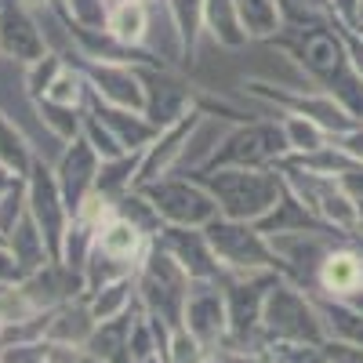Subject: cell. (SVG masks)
<instances>
[{
  "label": "cell",
  "mask_w": 363,
  "mask_h": 363,
  "mask_svg": "<svg viewBox=\"0 0 363 363\" xmlns=\"http://www.w3.org/2000/svg\"><path fill=\"white\" fill-rule=\"evenodd\" d=\"M37 160H40V149L33 145V138H29L15 120L0 109V164L8 167L11 178L26 182Z\"/></svg>",
  "instance_id": "603a6c76"
},
{
  "label": "cell",
  "mask_w": 363,
  "mask_h": 363,
  "mask_svg": "<svg viewBox=\"0 0 363 363\" xmlns=\"http://www.w3.org/2000/svg\"><path fill=\"white\" fill-rule=\"evenodd\" d=\"M316 4H320V8H327V0H316Z\"/></svg>",
  "instance_id": "6f0895ef"
},
{
  "label": "cell",
  "mask_w": 363,
  "mask_h": 363,
  "mask_svg": "<svg viewBox=\"0 0 363 363\" xmlns=\"http://www.w3.org/2000/svg\"><path fill=\"white\" fill-rule=\"evenodd\" d=\"M22 215H26V182H15V186L0 193V240L15 229Z\"/></svg>",
  "instance_id": "74e56055"
},
{
  "label": "cell",
  "mask_w": 363,
  "mask_h": 363,
  "mask_svg": "<svg viewBox=\"0 0 363 363\" xmlns=\"http://www.w3.org/2000/svg\"><path fill=\"white\" fill-rule=\"evenodd\" d=\"M277 116V124L284 131V142H287V157H309L316 153V149L330 145L335 138H330L316 120L309 116H298V113H272Z\"/></svg>",
  "instance_id": "83f0119b"
},
{
  "label": "cell",
  "mask_w": 363,
  "mask_h": 363,
  "mask_svg": "<svg viewBox=\"0 0 363 363\" xmlns=\"http://www.w3.org/2000/svg\"><path fill=\"white\" fill-rule=\"evenodd\" d=\"M200 124H203V113H200V109H189V113H182L178 120H171V124H164V128L157 131V138L138 153L135 189L149 186V182H157V178H164V174L182 171V164H186V153H189V145H193V135L200 131Z\"/></svg>",
  "instance_id": "8fae6325"
},
{
  "label": "cell",
  "mask_w": 363,
  "mask_h": 363,
  "mask_svg": "<svg viewBox=\"0 0 363 363\" xmlns=\"http://www.w3.org/2000/svg\"><path fill=\"white\" fill-rule=\"evenodd\" d=\"M33 102H51V106H62V109H87V80L84 73L66 58V66L55 73V80L48 84V91Z\"/></svg>",
  "instance_id": "4dcf8cb0"
},
{
  "label": "cell",
  "mask_w": 363,
  "mask_h": 363,
  "mask_svg": "<svg viewBox=\"0 0 363 363\" xmlns=\"http://www.w3.org/2000/svg\"><path fill=\"white\" fill-rule=\"evenodd\" d=\"M203 37L225 51H240L251 44L240 26L236 0H203Z\"/></svg>",
  "instance_id": "cb8c5ba5"
},
{
  "label": "cell",
  "mask_w": 363,
  "mask_h": 363,
  "mask_svg": "<svg viewBox=\"0 0 363 363\" xmlns=\"http://www.w3.org/2000/svg\"><path fill=\"white\" fill-rule=\"evenodd\" d=\"M15 182H18V178H11V174H8V167L0 164V193H4L8 186H15Z\"/></svg>",
  "instance_id": "681fc988"
},
{
  "label": "cell",
  "mask_w": 363,
  "mask_h": 363,
  "mask_svg": "<svg viewBox=\"0 0 363 363\" xmlns=\"http://www.w3.org/2000/svg\"><path fill=\"white\" fill-rule=\"evenodd\" d=\"M203 236L211 244L222 277H244V272H280V262L272 255L269 236L251 225V222H236V218H215L203 225Z\"/></svg>",
  "instance_id": "8992f818"
},
{
  "label": "cell",
  "mask_w": 363,
  "mask_h": 363,
  "mask_svg": "<svg viewBox=\"0 0 363 363\" xmlns=\"http://www.w3.org/2000/svg\"><path fill=\"white\" fill-rule=\"evenodd\" d=\"M327 363H363V349L342 345V342H327Z\"/></svg>",
  "instance_id": "ee69618b"
},
{
  "label": "cell",
  "mask_w": 363,
  "mask_h": 363,
  "mask_svg": "<svg viewBox=\"0 0 363 363\" xmlns=\"http://www.w3.org/2000/svg\"><path fill=\"white\" fill-rule=\"evenodd\" d=\"M284 157H287L284 131L277 116L269 113V116H251V120H240V124H229L203 167H277Z\"/></svg>",
  "instance_id": "5b68a950"
},
{
  "label": "cell",
  "mask_w": 363,
  "mask_h": 363,
  "mask_svg": "<svg viewBox=\"0 0 363 363\" xmlns=\"http://www.w3.org/2000/svg\"><path fill=\"white\" fill-rule=\"evenodd\" d=\"M359 26H363V0H359Z\"/></svg>",
  "instance_id": "11a10c76"
},
{
  "label": "cell",
  "mask_w": 363,
  "mask_h": 363,
  "mask_svg": "<svg viewBox=\"0 0 363 363\" xmlns=\"http://www.w3.org/2000/svg\"><path fill=\"white\" fill-rule=\"evenodd\" d=\"M22 8H29L33 15H44V11H51L55 8V0H18Z\"/></svg>",
  "instance_id": "c3c4849f"
},
{
  "label": "cell",
  "mask_w": 363,
  "mask_h": 363,
  "mask_svg": "<svg viewBox=\"0 0 363 363\" xmlns=\"http://www.w3.org/2000/svg\"><path fill=\"white\" fill-rule=\"evenodd\" d=\"M229 363H272L265 356V349H251V352H222Z\"/></svg>",
  "instance_id": "7dc6e473"
},
{
  "label": "cell",
  "mask_w": 363,
  "mask_h": 363,
  "mask_svg": "<svg viewBox=\"0 0 363 363\" xmlns=\"http://www.w3.org/2000/svg\"><path fill=\"white\" fill-rule=\"evenodd\" d=\"M335 145L342 149V153H345L349 160L363 164V120H356V124H352L349 131H342V135L335 138Z\"/></svg>",
  "instance_id": "ab89813d"
},
{
  "label": "cell",
  "mask_w": 363,
  "mask_h": 363,
  "mask_svg": "<svg viewBox=\"0 0 363 363\" xmlns=\"http://www.w3.org/2000/svg\"><path fill=\"white\" fill-rule=\"evenodd\" d=\"M215 352H211L200 338H193L186 327H174L171 335H167V345H164V363H203L211 359Z\"/></svg>",
  "instance_id": "d590c367"
},
{
  "label": "cell",
  "mask_w": 363,
  "mask_h": 363,
  "mask_svg": "<svg viewBox=\"0 0 363 363\" xmlns=\"http://www.w3.org/2000/svg\"><path fill=\"white\" fill-rule=\"evenodd\" d=\"M320 222L313 218V211L301 203L291 189L280 196V203L269 211V215L258 222V229L265 233V236H277V233H298V229H316Z\"/></svg>",
  "instance_id": "f546056e"
},
{
  "label": "cell",
  "mask_w": 363,
  "mask_h": 363,
  "mask_svg": "<svg viewBox=\"0 0 363 363\" xmlns=\"http://www.w3.org/2000/svg\"><path fill=\"white\" fill-rule=\"evenodd\" d=\"M87 109L106 120V128L116 135V142L128 149V153H142V149L157 138V124L149 120L145 113L138 109H124V106H109V102H99V99H87Z\"/></svg>",
  "instance_id": "ffe728a7"
},
{
  "label": "cell",
  "mask_w": 363,
  "mask_h": 363,
  "mask_svg": "<svg viewBox=\"0 0 363 363\" xmlns=\"http://www.w3.org/2000/svg\"><path fill=\"white\" fill-rule=\"evenodd\" d=\"M0 247H4V240H0Z\"/></svg>",
  "instance_id": "94428289"
},
{
  "label": "cell",
  "mask_w": 363,
  "mask_h": 363,
  "mask_svg": "<svg viewBox=\"0 0 363 363\" xmlns=\"http://www.w3.org/2000/svg\"><path fill=\"white\" fill-rule=\"evenodd\" d=\"M48 51L55 48L48 40L40 15L22 8L18 0H0V55H4V62L26 69V66L40 62Z\"/></svg>",
  "instance_id": "4fadbf2b"
},
{
  "label": "cell",
  "mask_w": 363,
  "mask_h": 363,
  "mask_svg": "<svg viewBox=\"0 0 363 363\" xmlns=\"http://www.w3.org/2000/svg\"><path fill=\"white\" fill-rule=\"evenodd\" d=\"M66 66V55L62 51H48L40 62H33V66H26L22 69V87H26V99L33 102V99H40L44 91H48V84L55 80V73Z\"/></svg>",
  "instance_id": "8d00e7d4"
},
{
  "label": "cell",
  "mask_w": 363,
  "mask_h": 363,
  "mask_svg": "<svg viewBox=\"0 0 363 363\" xmlns=\"http://www.w3.org/2000/svg\"><path fill=\"white\" fill-rule=\"evenodd\" d=\"M87 363H102V359H95V356H87Z\"/></svg>",
  "instance_id": "9f6ffc18"
},
{
  "label": "cell",
  "mask_w": 363,
  "mask_h": 363,
  "mask_svg": "<svg viewBox=\"0 0 363 363\" xmlns=\"http://www.w3.org/2000/svg\"><path fill=\"white\" fill-rule=\"evenodd\" d=\"M48 342H22V345H4L0 363H44Z\"/></svg>",
  "instance_id": "f35d334b"
},
{
  "label": "cell",
  "mask_w": 363,
  "mask_h": 363,
  "mask_svg": "<svg viewBox=\"0 0 363 363\" xmlns=\"http://www.w3.org/2000/svg\"><path fill=\"white\" fill-rule=\"evenodd\" d=\"M327 15L338 26H359V0H327Z\"/></svg>",
  "instance_id": "b9f144b4"
},
{
  "label": "cell",
  "mask_w": 363,
  "mask_h": 363,
  "mask_svg": "<svg viewBox=\"0 0 363 363\" xmlns=\"http://www.w3.org/2000/svg\"><path fill=\"white\" fill-rule=\"evenodd\" d=\"M84 298H87V306H91V313H95L99 323L120 320L138 306V284H135V277H120V280H109L95 291H87Z\"/></svg>",
  "instance_id": "4316f807"
},
{
  "label": "cell",
  "mask_w": 363,
  "mask_h": 363,
  "mask_svg": "<svg viewBox=\"0 0 363 363\" xmlns=\"http://www.w3.org/2000/svg\"><path fill=\"white\" fill-rule=\"evenodd\" d=\"M203 182V189L215 196L218 215L258 225L287 193L280 167H203L189 171Z\"/></svg>",
  "instance_id": "7a4b0ae2"
},
{
  "label": "cell",
  "mask_w": 363,
  "mask_h": 363,
  "mask_svg": "<svg viewBox=\"0 0 363 363\" xmlns=\"http://www.w3.org/2000/svg\"><path fill=\"white\" fill-rule=\"evenodd\" d=\"M44 363H87V349H73V345H55V342H48Z\"/></svg>",
  "instance_id": "7bdbcfd3"
},
{
  "label": "cell",
  "mask_w": 363,
  "mask_h": 363,
  "mask_svg": "<svg viewBox=\"0 0 363 363\" xmlns=\"http://www.w3.org/2000/svg\"><path fill=\"white\" fill-rule=\"evenodd\" d=\"M95 327H99V320H95V313H91L87 298L80 294V298H73V301H66V306H58V309L48 313V342L87 349Z\"/></svg>",
  "instance_id": "44dd1931"
},
{
  "label": "cell",
  "mask_w": 363,
  "mask_h": 363,
  "mask_svg": "<svg viewBox=\"0 0 363 363\" xmlns=\"http://www.w3.org/2000/svg\"><path fill=\"white\" fill-rule=\"evenodd\" d=\"M135 284H138V309L149 316V323L157 327L160 342L167 345V335L174 327H182V313H186V294H189V277L157 240L149 255L142 258L138 272H135Z\"/></svg>",
  "instance_id": "3957f363"
},
{
  "label": "cell",
  "mask_w": 363,
  "mask_h": 363,
  "mask_svg": "<svg viewBox=\"0 0 363 363\" xmlns=\"http://www.w3.org/2000/svg\"><path fill=\"white\" fill-rule=\"evenodd\" d=\"M0 280H8V284H15V280H22V272H18V265H15V258L8 255V247H0Z\"/></svg>",
  "instance_id": "bcb514c9"
},
{
  "label": "cell",
  "mask_w": 363,
  "mask_h": 363,
  "mask_svg": "<svg viewBox=\"0 0 363 363\" xmlns=\"http://www.w3.org/2000/svg\"><path fill=\"white\" fill-rule=\"evenodd\" d=\"M262 338L265 342H327L323 320L313 291L277 277L262 306Z\"/></svg>",
  "instance_id": "277c9868"
},
{
  "label": "cell",
  "mask_w": 363,
  "mask_h": 363,
  "mask_svg": "<svg viewBox=\"0 0 363 363\" xmlns=\"http://www.w3.org/2000/svg\"><path fill=\"white\" fill-rule=\"evenodd\" d=\"M203 363H229L225 356H211V359H203Z\"/></svg>",
  "instance_id": "816d5d0a"
},
{
  "label": "cell",
  "mask_w": 363,
  "mask_h": 363,
  "mask_svg": "<svg viewBox=\"0 0 363 363\" xmlns=\"http://www.w3.org/2000/svg\"><path fill=\"white\" fill-rule=\"evenodd\" d=\"M135 171H138V153H124V157H116V160H102L95 193H102L106 200L116 203L128 189H135Z\"/></svg>",
  "instance_id": "1f68e13d"
},
{
  "label": "cell",
  "mask_w": 363,
  "mask_h": 363,
  "mask_svg": "<svg viewBox=\"0 0 363 363\" xmlns=\"http://www.w3.org/2000/svg\"><path fill=\"white\" fill-rule=\"evenodd\" d=\"M359 233H363V200H359ZM359 233H356V236H359Z\"/></svg>",
  "instance_id": "f5cc1de1"
},
{
  "label": "cell",
  "mask_w": 363,
  "mask_h": 363,
  "mask_svg": "<svg viewBox=\"0 0 363 363\" xmlns=\"http://www.w3.org/2000/svg\"><path fill=\"white\" fill-rule=\"evenodd\" d=\"M280 51H287L298 69L316 91H327L335 102H342L356 120H363V77L352 69L345 40L335 29V22H323L313 29H298V33H280L277 40Z\"/></svg>",
  "instance_id": "6da1fadb"
},
{
  "label": "cell",
  "mask_w": 363,
  "mask_h": 363,
  "mask_svg": "<svg viewBox=\"0 0 363 363\" xmlns=\"http://www.w3.org/2000/svg\"><path fill=\"white\" fill-rule=\"evenodd\" d=\"M149 363H164V359H160V356H157V359H149Z\"/></svg>",
  "instance_id": "680465c9"
},
{
  "label": "cell",
  "mask_w": 363,
  "mask_h": 363,
  "mask_svg": "<svg viewBox=\"0 0 363 363\" xmlns=\"http://www.w3.org/2000/svg\"><path fill=\"white\" fill-rule=\"evenodd\" d=\"M342 240H349V236L327 229V225H316V229H298V233H277V236H269V244H272V255L280 262V277L313 291L320 262L327 258V251L335 244H342Z\"/></svg>",
  "instance_id": "30bf717a"
},
{
  "label": "cell",
  "mask_w": 363,
  "mask_h": 363,
  "mask_svg": "<svg viewBox=\"0 0 363 363\" xmlns=\"http://www.w3.org/2000/svg\"><path fill=\"white\" fill-rule=\"evenodd\" d=\"M236 15L251 44H272L284 33L280 0H236Z\"/></svg>",
  "instance_id": "484cf974"
},
{
  "label": "cell",
  "mask_w": 363,
  "mask_h": 363,
  "mask_svg": "<svg viewBox=\"0 0 363 363\" xmlns=\"http://www.w3.org/2000/svg\"><path fill=\"white\" fill-rule=\"evenodd\" d=\"M4 247H8V255L15 258V265H18L22 277H26V272L44 269L48 262H55V255H51V247H48L40 225L33 222V215H29V207H26V215L15 222V229L4 236Z\"/></svg>",
  "instance_id": "7402d4cb"
},
{
  "label": "cell",
  "mask_w": 363,
  "mask_h": 363,
  "mask_svg": "<svg viewBox=\"0 0 363 363\" xmlns=\"http://www.w3.org/2000/svg\"><path fill=\"white\" fill-rule=\"evenodd\" d=\"M363 287V251L352 244V240H342L327 251V258L316 269V280H313V294L323 298H352Z\"/></svg>",
  "instance_id": "ac0fdd59"
},
{
  "label": "cell",
  "mask_w": 363,
  "mask_h": 363,
  "mask_svg": "<svg viewBox=\"0 0 363 363\" xmlns=\"http://www.w3.org/2000/svg\"><path fill=\"white\" fill-rule=\"evenodd\" d=\"M62 55L84 73L87 99H99V102H109V106H124V109L145 113L142 62H128V58H102V55L77 51V48H66Z\"/></svg>",
  "instance_id": "ba28073f"
},
{
  "label": "cell",
  "mask_w": 363,
  "mask_h": 363,
  "mask_svg": "<svg viewBox=\"0 0 363 363\" xmlns=\"http://www.w3.org/2000/svg\"><path fill=\"white\" fill-rule=\"evenodd\" d=\"M0 66H4V55H0Z\"/></svg>",
  "instance_id": "91938a15"
},
{
  "label": "cell",
  "mask_w": 363,
  "mask_h": 363,
  "mask_svg": "<svg viewBox=\"0 0 363 363\" xmlns=\"http://www.w3.org/2000/svg\"><path fill=\"white\" fill-rule=\"evenodd\" d=\"M272 363H327V342H265Z\"/></svg>",
  "instance_id": "e575fe53"
},
{
  "label": "cell",
  "mask_w": 363,
  "mask_h": 363,
  "mask_svg": "<svg viewBox=\"0 0 363 363\" xmlns=\"http://www.w3.org/2000/svg\"><path fill=\"white\" fill-rule=\"evenodd\" d=\"M55 11L73 33H106L109 0H55Z\"/></svg>",
  "instance_id": "f1b7e54d"
},
{
  "label": "cell",
  "mask_w": 363,
  "mask_h": 363,
  "mask_svg": "<svg viewBox=\"0 0 363 363\" xmlns=\"http://www.w3.org/2000/svg\"><path fill=\"white\" fill-rule=\"evenodd\" d=\"M80 135L87 138V145L95 149L102 160H116V157H124V153H128V149L116 142V135L106 128V120L95 116L91 109H84V116H80Z\"/></svg>",
  "instance_id": "836d02e7"
},
{
  "label": "cell",
  "mask_w": 363,
  "mask_h": 363,
  "mask_svg": "<svg viewBox=\"0 0 363 363\" xmlns=\"http://www.w3.org/2000/svg\"><path fill=\"white\" fill-rule=\"evenodd\" d=\"M345 301H349V306H352V309H359V313H363V287H359V291H356L352 298H345Z\"/></svg>",
  "instance_id": "f907efd6"
},
{
  "label": "cell",
  "mask_w": 363,
  "mask_h": 363,
  "mask_svg": "<svg viewBox=\"0 0 363 363\" xmlns=\"http://www.w3.org/2000/svg\"><path fill=\"white\" fill-rule=\"evenodd\" d=\"M145 200L153 203L164 225H186V229H203L207 222L218 218V203L203 189V182L189 171H174L157 182L142 186Z\"/></svg>",
  "instance_id": "9c48e42d"
},
{
  "label": "cell",
  "mask_w": 363,
  "mask_h": 363,
  "mask_svg": "<svg viewBox=\"0 0 363 363\" xmlns=\"http://www.w3.org/2000/svg\"><path fill=\"white\" fill-rule=\"evenodd\" d=\"M277 277H280V272H244V277H222L225 313H229V342H225L222 352L265 349V338H262V306H265L269 287L277 284Z\"/></svg>",
  "instance_id": "52a82bcc"
},
{
  "label": "cell",
  "mask_w": 363,
  "mask_h": 363,
  "mask_svg": "<svg viewBox=\"0 0 363 363\" xmlns=\"http://www.w3.org/2000/svg\"><path fill=\"white\" fill-rule=\"evenodd\" d=\"M8 287H11V284H8V280H0V294H4V291H8Z\"/></svg>",
  "instance_id": "db71d44e"
},
{
  "label": "cell",
  "mask_w": 363,
  "mask_h": 363,
  "mask_svg": "<svg viewBox=\"0 0 363 363\" xmlns=\"http://www.w3.org/2000/svg\"><path fill=\"white\" fill-rule=\"evenodd\" d=\"M338 182H342V186H345L356 200H363V164H356V160H352V164L338 174Z\"/></svg>",
  "instance_id": "f6af8a7d"
},
{
  "label": "cell",
  "mask_w": 363,
  "mask_h": 363,
  "mask_svg": "<svg viewBox=\"0 0 363 363\" xmlns=\"http://www.w3.org/2000/svg\"><path fill=\"white\" fill-rule=\"evenodd\" d=\"M142 80H145V116L157 128L178 120L182 113L196 109V95L200 87L182 80V69H167V66H142Z\"/></svg>",
  "instance_id": "9a60e30c"
},
{
  "label": "cell",
  "mask_w": 363,
  "mask_h": 363,
  "mask_svg": "<svg viewBox=\"0 0 363 363\" xmlns=\"http://www.w3.org/2000/svg\"><path fill=\"white\" fill-rule=\"evenodd\" d=\"M157 244L186 269L189 280H222V269L211 255V244L203 229H186V225H164L157 233Z\"/></svg>",
  "instance_id": "d6986e66"
},
{
  "label": "cell",
  "mask_w": 363,
  "mask_h": 363,
  "mask_svg": "<svg viewBox=\"0 0 363 363\" xmlns=\"http://www.w3.org/2000/svg\"><path fill=\"white\" fill-rule=\"evenodd\" d=\"M26 207H29V215H33V222L40 225L48 247L58 262V247H62V236H66L73 211H69L62 189H58V178H55V167H51L48 157H40L26 178Z\"/></svg>",
  "instance_id": "7c38bea8"
},
{
  "label": "cell",
  "mask_w": 363,
  "mask_h": 363,
  "mask_svg": "<svg viewBox=\"0 0 363 363\" xmlns=\"http://www.w3.org/2000/svg\"><path fill=\"white\" fill-rule=\"evenodd\" d=\"M153 11L157 0H113L109 4V22H106V37L128 55H138L142 62L160 66L145 55L149 44V29H153Z\"/></svg>",
  "instance_id": "e0dca14e"
},
{
  "label": "cell",
  "mask_w": 363,
  "mask_h": 363,
  "mask_svg": "<svg viewBox=\"0 0 363 363\" xmlns=\"http://www.w3.org/2000/svg\"><path fill=\"white\" fill-rule=\"evenodd\" d=\"M335 29H338L342 40H345V51H349L352 69L363 77V33H359V29H352V26H338V22H335Z\"/></svg>",
  "instance_id": "60d3db41"
},
{
  "label": "cell",
  "mask_w": 363,
  "mask_h": 363,
  "mask_svg": "<svg viewBox=\"0 0 363 363\" xmlns=\"http://www.w3.org/2000/svg\"><path fill=\"white\" fill-rule=\"evenodd\" d=\"M313 298L320 306V320H323L327 342H342V345L363 349V313L352 309L349 301H338V298H323V294H313Z\"/></svg>",
  "instance_id": "d4e9b609"
},
{
  "label": "cell",
  "mask_w": 363,
  "mask_h": 363,
  "mask_svg": "<svg viewBox=\"0 0 363 363\" xmlns=\"http://www.w3.org/2000/svg\"><path fill=\"white\" fill-rule=\"evenodd\" d=\"M51 167H55L58 189H62V196H66L69 211L77 215L80 203H84L91 193H95V186H99L102 157L87 145V138H84V135H77V138L62 142V149H58V157L51 160Z\"/></svg>",
  "instance_id": "2e32d148"
},
{
  "label": "cell",
  "mask_w": 363,
  "mask_h": 363,
  "mask_svg": "<svg viewBox=\"0 0 363 363\" xmlns=\"http://www.w3.org/2000/svg\"><path fill=\"white\" fill-rule=\"evenodd\" d=\"M182 327H186L193 338H200L215 356L225 349V342H229V313H225L222 280H193L189 284Z\"/></svg>",
  "instance_id": "5bb4252c"
},
{
  "label": "cell",
  "mask_w": 363,
  "mask_h": 363,
  "mask_svg": "<svg viewBox=\"0 0 363 363\" xmlns=\"http://www.w3.org/2000/svg\"><path fill=\"white\" fill-rule=\"evenodd\" d=\"M116 215H120V218H128L131 225H138L142 233H149L153 240H157V233L164 229L160 215L153 211V203L145 200V193H142V189H128L124 196H120V200H116Z\"/></svg>",
  "instance_id": "d6a6232c"
}]
</instances>
